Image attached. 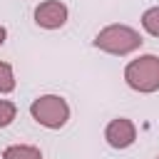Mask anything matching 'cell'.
<instances>
[{
	"label": "cell",
	"instance_id": "cell-8",
	"mask_svg": "<svg viewBox=\"0 0 159 159\" xmlns=\"http://www.w3.org/2000/svg\"><path fill=\"white\" fill-rule=\"evenodd\" d=\"M15 89V72H12V65L2 62L0 60V94H10Z\"/></svg>",
	"mask_w": 159,
	"mask_h": 159
},
{
	"label": "cell",
	"instance_id": "cell-5",
	"mask_svg": "<svg viewBox=\"0 0 159 159\" xmlns=\"http://www.w3.org/2000/svg\"><path fill=\"white\" fill-rule=\"evenodd\" d=\"M104 139L112 149H129L134 142H137V127L132 119L127 117H117L107 124L104 129Z\"/></svg>",
	"mask_w": 159,
	"mask_h": 159
},
{
	"label": "cell",
	"instance_id": "cell-9",
	"mask_svg": "<svg viewBox=\"0 0 159 159\" xmlns=\"http://www.w3.org/2000/svg\"><path fill=\"white\" fill-rule=\"evenodd\" d=\"M15 117H17V107H15V102H10V99H0V129L10 127V124L15 122Z\"/></svg>",
	"mask_w": 159,
	"mask_h": 159
},
{
	"label": "cell",
	"instance_id": "cell-1",
	"mask_svg": "<svg viewBox=\"0 0 159 159\" xmlns=\"http://www.w3.org/2000/svg\"><path fill=\"white\" fill-rule=\"evenodd\" d=\"M142 42H144L142 35L134 27H129V25H107L92 40V45L97 50H102L107 55H117V57H124V55L137 52L142 47Z\"/></svg>",
	"mask_w": 159,
	"mask_h": 159
},
{
	"label": "cell",
	"instance_id": "cell-7",
	"mask_svg": "<svg viewBox=\"0 0 159 159\" xmlns=\"http://www.w3.org/2000/svg\"><path fill=\"white\" fill-rule=\"evenodd\" d=\"M142 27H144L152 37H159V5L144 10V15H142Z\"/></svg>",
	"mask_w": 159,
	"mask_h": 159
},
{
	"label": "cell",
	"instance_id": "cell-3",
	"mask_svg": "<svg viewBox=\"0 0 159 159\" xmlns=\"http://www.w3.org/2000/svg\"><path fill=\"white\" fill-rule=\"evenodd\" d=\"M30 117L45 129H62L70 119V104L60 94H40L30 104Z\"/></svg>",
	"mask_w": 159,
	"mask_h": 159
},
{
	"label": "cell",
	"instance_id": "cell-2",
	"mask_svg": "<svg viewBox=\"0 0 159 159\" xmlns=\"http://www.w3.org/2000/svg\"><path fill=\"white\" fill-rule=\"evenodd\" d=\"M127 84L139 94H154L159 89V57L157 55H139L124 67Z\"/></svg>",
	"mask_w": 159,
	"mask_h": 159
},
{
	"label": "cell",
	"instance_id": "cell-6",
	"mask_svg": "<svg viewBox=\"0 0 159 159\" xmlns=\"http://www.w3.org/2000/svg\"><path fill=\"white\" fill-rule=\"evenodd\" d=\"M2 159H42V152L32 144H10L5 147Z\"/></svg>",
	"mask_w": 159,
	"mask_h": 159
},
{
	"label": "cell",
	"instance_id": "cell-4",
	"mask_svg": "<svg viewBox=\"0 0 159 159\" xmlns=\"http://www.w3.org/2000/svg\"><path fill=\"white\" fill-rule=\"evenodd\" d=\"M67 15H70V10L60 0H45L35 7V22L42 30H60L67 22Z\"/></svg>",
	"mask_w": 159,
	"mask_h": 159
},
{
	"label": "cell",
	"instance_id": "cell-10",
	"mask_svg": "<svg viewBox=\"0 0 159 159\" xmlns=\"http://www.w3.org/2000/svg\"><path fill=\"white\" fill-rule=\"evenodd\" d=\"M5 37H7V30H5V27H2V25H0V45H2V42H5Z\"/></svg>",
	"mask_w": 159,
	"mask_h": 159
}]
</instances>
